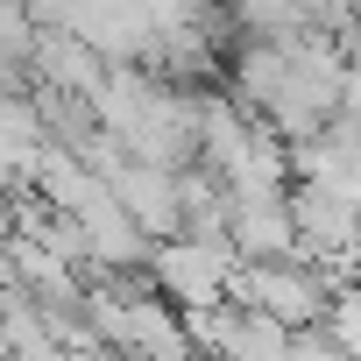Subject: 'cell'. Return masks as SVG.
<instances>
[{"instance_id":"cell-1","label":"cell","mask_w":361,"mask_h":361,"mask_svg":"<svg viewBox=\"0 0 361 361\" xmlns=\"http://www.w3.org/2000/svg\"><path fill=\"white\" fill-rule=\"evenodd\" d=\"M234 262H241V255H234L227 241L170 234V241H156V248H149L142 276H149V290H156L163 305L199 312V305H220V298H227V269H234Z\"/></svg>"},{"instance_id":"cell-2","label":"cell","mask_w":361,"mask_h":361,"mask_svg":"<svg viewBox=\"0 0 361 361\" xmlns=\"http://www.w3.org/2000/svg\"><path fill=\"white\" fill-rule=\"evenodd\" d=\"M106 192H114V206H121L149 241H170V234H177V170L121 156V163L106 170Z\"/></svg>"},{"instance_id":"cell-3","label":"cell","mask_w":361,"mask_h":361,"mask_svg":"<svg viewBox=\"0 0 361 361\" xmlns=\"http://www.w3.org/2000/svg\"><path fill=\"white\" fill-rule=\"evenodd\" d=\"M22 71H29V85H50V92H71V99L92 106V92H99V78H106V57H99L85 36H71V29H36Z\"/></svg>"}]
</instances>
